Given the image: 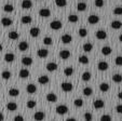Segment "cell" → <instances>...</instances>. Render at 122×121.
<instances>
[{"mask_svg": "<svg viewBox=\"0 0 122 121\" xmlns=\"http://www.w3.org/2000/svg\"><path fill=\"white\" fill-rule=\"evenodd\" d=\"M9 95L10 96H13V97L19 96L20 95V90H17V89H10L9 90Z\"/></svg>", "mask_w": 122, "mask_h": 121, "instance_id": "39", "label": "cell"}, {"mask_svg": "<svg viewBox=\"0 0 122 121\" xmlns=\"http://www.w3.org/2000/svg\"><path fill=\"white\" fill-rule=\"evenodd\" d=\"M57 64H56V63H53V62H51V63H48V64H46V70L48 71H51V73H52V71H55L56 69H57Z\"/></svg>", "mask_w": 122, "mask_h": 121, "instance_id": "14", "label": "cell"}, {"mask_svg": "<svg viewBox=\"0 0 122 121\" xmlns=\"http://www.w3.org/2000/svg\"><path fill=\"white\" fill-rule=\"evenodd\" d=\"M60 57L62 59H67L70 57V51L69 50H62L60 52Z\"/></svg>", "mask_w": 122, "mask_h": 121, "instance_id": "17", "label": "cell"}, {"mask_svg": "<svg viewBox=\"0 0 122 121\" xmlns=\"http://www.w3.org/2000/svg\"><path fill=\"white\" fill-rule=\"evenodd\" d=\"M79 20V17L76 15V14H71V15L68 16V21L70 22V23H77Z\"/></svg>", "mask_w": 122, "mask_h": 121, "instance_id": "42", "label": "cell"}, {"mask_svg": "<svg viewBox=\"0 0 122 121\" xmlns=\"http://www.w3.org/2000/svg\"><path fill=\"white\" fill-rule=\"evenodd\" d=\"M61 89L64 92H70L74 89V85H72L71 82H63L62 84H61Z\"/></svg>", "mask_w": 122, "mask_h": 121, "instance_id": "2", "label": "cell"}, {"mask_svg": "<svg viewBox=\"0 0 122 121\" xmlns=\"http://www.w3.org/2000/svg\"><path fill=\"white\" fill-rule=\"evenodd\" d=\"M50 27H51V29H53V30H58V29H61V28L63 27V23L61 21H52L50 23Z\"/></svg>", "mask_w": 122, "mask_h": 121, "instance_id": "1", "label": "cell"}, {"mask_svg": "<svg viewBox=\"0 0 122 121\" xmlns=\"http://www.w3.org/2000/svg\"><path fill=\"white\" fill-rule=\"evenodd\" d=\"M14 120H16V121H21V120H24V117L23 116H21V115H17V116H15L14 117Z\"/></svg>", "mask_w": 122, "mask_h": 121, "instance_id": "52", "label": "cell"}, {"mask_svg": "<svg viewBox=\"0 0 122 121\" xmlns=\"http://www.w3.org/2000/svg\"><path fill=\"white\" fill-rule=\"evenodd\" d=\"M8 36H9V39H11V40H16L20 37V34L15 30H13V32H10Z\"/></svg>", "mask_w": 122, "mask_h": 121, "instance_id": "30", "label": "cell"}, {"mask_svg": "<svg viewBox=\"0 0 122 121\" xmlns=\"http://www.w3.org/2000/svg\"><path fill=\"white\" fill-rule=\"evenodd\" d=\"M72 74H74V68L71 66H68L64 69V75L67 76V77H70Z\"/></svg>", "mask_w": 122, "mask_h": 121, "instance_id": "31", "label": "cell"}, {"mask_svg": "<svg viewBox=\"0 0 122 121\" xmlns=\"http://www.w3.org/2000/svg\"><path fill=\"white\" fill-rule=\"evenodd\" d=\"M38 82H39L40 84L44 85V84H46V83L50 82V78L46 75H42V76H40V77H38Z\"/></svg>", "mask_w": 122, "mask_h": 121, "instance_id": "10", "label": "cell"}, {"mask_svg": "<svg viewBox=\"0 0 122 121\" xmlns=\"http://www.w3.org/2000/svg\"><path fill=\"white\" fill-rule=\"evenodd\" d=\"M74 105L76 106V107H82L83 106V100L82 98H76V100H74Z\"/></svg>", "mask_w": 122, "mask_h": 121, "instance_id": "41", "label": "cell"}, {"mask_svg": "<svg viewBox=\"0 0 122 121\" xmlns=\"http://www.w3.org/2000/svg\"><path fill=\"white\" fill-rule=\"evenodd\" d=\"M113 14L115 15H122V7H117L113 10Z\"/></svg>", "mask_w": 122, "mask_h": 121, "instance_id": "47", "label": "cell"}, {"mask_svg": "<svg viewBox=\"0 0 122 121\" xmlns=\"http://www.w3.org/2000/svg\"><path fill=\"white\" fill-rule=\"evenodd\" d=\"M94 5H96V8H102L104 5H105V2H104V0H95Z\"/></svg>", "mask_w": 122, "mask_h": 121, "instance_id": "46", "label": "cell"}, {"mask_svg": "<svg viewBox=\"0 0 122 121\" xmlns=\"http://www.w3.org/2000/svg\"><path fill=\"white\" fill-rule=\"evenodd\" d=\"M93 106H94V108H96V109H102V108H104V106H105V102H104L103 100H95L94 102H93Z\"/></svg>", "mask_w": 122, "mask_h": 121, "instance_id": "9", "label": "cell"}, {"mask_svg": "<svg viewBox=\"0 0 122 121\" xmlns=\"http://www.w3.org/2000/svg\"><path fill=\"white\" fill-rule=\"evenodd\" d=\"M111 27L113 29H120L122 27V22L121 21H112L111 22Z\"/></svg>", "mask_w": 122, "mask_h": 121, "instance_id": "28", "label": "cell"}, {"mask_svg": "<svg viewBox=\"0 0 122 121\" xmlns=\"http://www.w3.org/2000/svg\"><path fill=\"white\" fill-rule=\"evenodd\" d=\"M82 49L84 52H91L93 50V44L91 42H86V43H84L82 46Z\"/></svg>", "mask_w": 122, "mask_h": 121, "instance_id": "26", "label": "cell"}, {"mask_svg": "<svg viewBox=\"0 0 122 121\" xmlns=\"http://www.w3.org/2000/svg\"><path fill=\"white\" fill-rule=\"evenodd\" d=\"M101 120H111V116H109V115H103V116L101 117Z\"/></svg>", "mask_w": 122, "mask_h": 121, "instance_id": "50", "label": "cell"}, {"mask_svg": "<svg viewBox=\"0 0 122 121\" xmlns=\"http://www.w3.org/2000/svg\"><path fill=\"white\" fill-rule=\"evenodd\" d=\"M55 5L58 8H64L67 5V0H55Z\"/></svg>", "mask_w": 122, "mask_h": 121, "instance_id": "37", "label": "cell"}, {"mask_svg": "<svg viewBox=\"0 0 122 121\" xmlns=\"http://www.w3.org/2000/svg\"><path fill=\"white\" fill-rule=\"evenodd\" d=\"M32 63H34V61H32V58L29 56H24L23 58H22V64H23L24 66H30V65H32Z\"/></svg>", "mask_w": 122, "mask_h": 121, "instance_id": "12", "label": "cell"}, {"mask_svg": "<svg viewBox=\"0 0 122 121\" xmlns=\"http://www.w3.org/2000/svg\"><path fill=\"white\" fill-rule=\"evenodd\" d=\"M116 111H117L118 114H122V104L121 105H118L117 107H116Z\"/></svg>", "mask_w": 122, "mask_h": 121, "instance_id": "51", "label": "cell"}, {"mask_svg": "<svg viewBox=\"0 0 122 121\" xmlns=\"http://www.w3.org/2000/svg\"><path fill=\"white\" fill-rule=\"evenodd\" d=\"M15 59V55L13 54V53H7V54L5 55V61L7 63H12Z\"/></svg>", "mask_w": 122, "mask_h": 121, "instance_id": "22", "label": "cell"}, {"mask_svg": "<svg viewBox=\"0 0 122 121\" xmlns=\"http://www.w3.org/2000/svg\"><path fill=\"white\" fill-rule=\"evenodd\" d=\"M21 22L24 25H27V24H30L32 22V18H31V16H29V15H24V16H22Z\"/></svg>", "mask_w": 122, "mask_h": 121, "instance_id": "19", "label": "cell"}, {"mask_svg": "<svg viewBox=\"0 0 122 121\" xmlns=\"http://www.w3.org/2000/svg\"><path fill=\"white\" fill-rule=\"evenodd\" d=\"M112 81L116 83L122 82V75H120V74H115V75L112 76Z\"/></svg>", "mask_w": 122, "mask_h": 121, "instance_id": "34", "label": "cell"}, {"mask_svg": "<svg viewBox=\"0 0 122 121\" xmlns=\"http://www.w3.org/2000/svg\"><path fill=\"white\" fill-rule=\"evenodd\" d=\"M86 3L85 2H79L78 5H77V9H78V11H80V12H83V11H85L86 10Z\"/></svg>", "mask_w": 122, "mask_h": 121, "instance_id": "35", "label": "cell"}, {"mask_svg": "<svg viewBox=\"0 0 122 121\" xmlns=\"http://www.w3.org/2000/svg\"><path fill=\"white\" fill-rule=\"evenodd\" d=\"M3 119H5V117H3V115L0 112V120H3Z\"/></svg>", "mask_w": 122, "mask_h": 121, "instance_id": "54", "label": "cell"}, {"mask_svg": "<svg viewBox=\"0 0 122 121\" xmlns=\"http://www.w3.org/2000/svg\"><path fill=\"white\" fill-rule=\"evenodd\" d=\"M26 91L30 94L36 93V91H37V87H36V84H34V83H29V84L27 85V88H26Z\"/></svg>", "mask_w": 122, "mask_h": 121, "instance_id": "20", "label": "cell"}, {"mask_svg": "<svg viewBox=\"0 0 122 121\" xmlns=\"http://www.w3.org/2000/svg\"><path fill=\"white\" fill-rule=\"evenodd\" d=\"M98 22H99V16L98 15H95V14L90 15V16H89V18H88V23L89 24H92V25L97 24Z\"/></svg>", "mask_w": 122, "mask_h": 121, "instance_id": "7", "label": "cell"}, {"mask_svg": "<svg viewBox=\"0 0 122 121\" xmlns=\"http://www.w3.org/2000/svg\"><path fill=\"white\" fill-rule=\"evenodd\" d=\"M11 76H12V74L10 73L9 70H5V71H2V74H1V77H2V79H5V80H9L10 78H11Z\"/></svg>", "mask_w": 122, "mask_h": 121, "instance_id": "40", "label": "cell"}, {"mask_svg": "<svg viewBox=\"0 0 122 121\" xmlns=\"http://www.w3.org/2000/svg\"><path fill=\"white\" fill-rule=\"evenodd\" d=\"M78 34H79V36H80V37L84 38V37L88 36V30L85 29V28H80V29H79V32H78Z\"/></svg>", "mask_w": 122, "mask_h": 121, "instance_id": "43", "label": "cell"}, {"mask_svg": "<svg viewBox=\"0 0 122 121\" xmlns=\"http://www.w3.org/2000/svg\"><path fill=\"white\" fill-rule=\"evenodd\" d=\"M111 52H112V49L110 47L106 46V47H103L102 48V54L103 55H110Z\"/></svg>", "mask_w": 122, "mask_h": 121, "instance_id": "24", "label": "cell"}, {"mask_svg": "<svg viewBox=\"0 0 122 121\" xmlns=\"http://www.w3.org/2000/svg\"><path fill=\"white\" fill-rule=\"evenodd\" d=\"M44 118H46V114H44L43 111H37L36 114L34 115V119H35V120L40 121V120H43Z\"/></svg>", "mask_w": 122, "mask_h": 121, "instance_id": "18", "label": "cell"}, {"mask_svg": "<svg viewBox=\"0 0 122 121\" xmlns=\"http://www.w3.org/2000/svg\"><path fill=\"white\" fill-rule=\"evenodd\" d=\"M20 77H21L22 79H26V78L29 77V71H28V69H21V71H20Z\"/></svg>", "mask_w": 122, "mask_h": 121, "instance_id": "32", "label": "cell"}, {"mask_svg": "<svg viewBox=\"0 0 122 121\" xmlns=\"http://www.w3.org/2000/svg\"><path fill=\"white\" fill-rule=\"evenodd\" d=\"M115 62L117 66H122V56H117L115 59Z\"/></svg>", "mask_w": 122, "mask_h": 121, "instance_id": "48", "label": "cell"}, {"mask_svg": "<svg viewBox=\"0 0 122 121\" xmlns=\"http://www.w3.org/2000/svg\"><path fill=\"white\" fill-rule=\"evenodd\" d=\"M29 34H30V36H31L32 38H36V37H38L40 35V28L39 27H32V28H30Z\"/></svg>", "mask_w": 122, "mask_h": 121, "instance_id": "15", "label": "cell"}, {"mask_svg": "<svg viewBox=\"0 0 122 121\" xmlns=\"http://www.w3.org/2000/svg\"><path fill=\"white\" fill-rule=\"evenodd\" d=\"M29 48V46H28V43L26 41H22V42H20V44H19V50L20 51H26L27 49Z\"/></svg>", "mask_w": 122, "mask_h": 121, "instance_id": "29", "label": "cell"}, {"mask_svg": "<svg viewBox=\"0 0 122 121\" xmlns=\"http://www.w3.org/2000/svg\"><path fill=\"white\" fill-rule=\"evenodd\" d=\"M31 7H32V2L30 0H23V1H22V8H23V9L28 10Z\"/></svg>", "mask_w": 122, "mask_h": 121, "instance_id": "21", "label": "cell"}, {"mask_svg": "<svg viewBox=\"0 0 122 121\" xmlns=\"http://www.w3.org/2000/svg\"><path fill=\"white\" fill-rule=\"evenodd\" d=\"M56 114L57 115H65L68 112V107L66 105H58L55 109Z\"/></svg>", "mask_w": 122, "mask_h": 121, "instance_id": "3", "label": "cell"}, {"mask_svg": "<svg viewBox=\"0 0 122 121\" xmlns=\"http://www.w3.org/2000/svg\"><path fill=\"white\" fill-rule=\"evenodd\" d=\"M119 40H120V42H122V34L119 36Z\"/></svg>", "mask_w": 122, "mask_h": 121, "instance_id": "56", "label": "cell"}, {"mask_svg": "<svg viewBox=\"0 0 122 121\" xmlns=\"http://www.w3.org/2000/svg\"><path fill=\"white\" fill-rule=\"evenodd\" d=\"M37 55L40 57V58H46L49 55V51L46 49H39L37 51Z\"/></svg>", "mask_w": 122, "mask_h": 121, "instance_id": "13", "label": "cell"}, {"mask_svg": "<svg viewBox=\"0 0 122 121\" xmlns=\"http://www.w3.org/2000/svg\"><path fill=\"white\" fill-rule=\"evenodd\" d=\"M109 89H110V87H109V84L106 82H102L101 84H99V90H101L102 92H104V93H105V92H108Z\"/></svg>", "mask_w": 122, "mask_h": 121, "instance_id": "25", "label": "cell"}, {"mask_svg": "<svg viewBox=\"0 0 122 121\" xmlns=\"http://www.w3.org/2000/svg\"><path fill=\"white\" fill-rule=\"evenodd\" d=\"M82 93H83V95H85V96H91L93 94V89L90 87H85L84 89L82 90Z\"/></svg>", "mask_w": 122, "mask_h": 121, "instance_id": "27", "label": "cell"}, {"mask_svg": "<svg viewBox=\"0 0 122 121\" xmlns=\"http://www.w3.org/2000/svg\"><path fill=\"white\" fill-rule=\"evenodd\" d=\"M43 43L46 46H51V44L53 43V39L51 38V37H46V38H43Z\"/></svg>", "mask_w": 122, "mask_h": 121, "instance_id": "44", "label": "cell"}, {"mask_svg": "<svg viewBox=\"0 0 122 121\" xmlns=\"http://www.w3.org/2000/svg\"><path fill=\"white\" fill-rule=\"evenodd\" d=\"M61 40H62V42L64 44H68V43H70V42L72 41V37H71V35L65 34V35H63V36H62Z\"/></svg>", "mask_w": 122, "mask_h": 121, "instance_id": "6", "label": "cell"}, {"mask_svg": "<svg viewBox=\"0 0 122 121\" xmlns=\"http://www.w3.org/2000/svg\"><path fill=\"white\" fill-rule=\"evenodd\" d=\"M46 100H48V102H50V103H55L56 100H57V96H56L55 93L51 92V93L46 94Z\"/></svg>", "mask_w": 122, "mask_h": 121, "instance_id": "11", "label": "cell"}, {"mask_svg": "<svg viewBox=\"0 0 122 121\" xmlns=\"http://www.w3.org/2000/svg\"><path fill=\"white\" fill-rule=\"evenodd\" d=\"M118 97H119L120 100H122V92H119V94H118Z\"/></svg>", "mask_w": 122, "mask_h": 121, "instance_id": "53", "label": "cell"}, {"mask_svg": "<svg viewBox=\"0 0 122 121\" xmlns=\"http://www.w3.org/2000/svg\"><path fill=\"white\" fill-rule=\"evenodd\" d=\"M97 68H98L99 71H105L107 70V69L109 68V65L107 62H105V61H102V62L98 63V65H97Z\"/></svg>", "mask_w": 122, "mask_h": 121, "instance_id": "8", "label": "cell"}, {"mask_svg": "<svg viewBox=\"0 0 122 121\" xmlns=\"http://www.w3.org/2000/svg\"><path fill=\"white\" fill-rule=\"evenodd\" d=\"M39 15L41 16V17H49V16H51L50 9H48V8H42V9H40Z\"/></svg>", "mask_w": 122, "mask_h": 121, "instance_id": "5", "label": "cell"}, {"mask_svg": "<svg viewBox=\"0 0 122 121\" xmlns=\"http://www.w3.org/2000/svg\"><path fill=\"white\" fill-rule=\"evenodd\" d=\"M36 105H37V103H36V100H28L27 102V108H29V109H32V108L36 107Z\"/></svg>", "mask_w": 122, "mask_h": 121, "instance_id": "45", "label": "cell"}, {"mask_svg": "<svg viewBox=\"0 0 122 121\" xmlns=\"http://www.w3.org/2000/svg\"><path fill=\"white\" fill-rule=\"evenodd\" d=\"M91 77H92V75H91L90 71H84V73L82 74V76H81V79H82L83 81H89V80L91 79Z\"/></svg>", "mask_w": 122, "mask_h": 121, "instance_id": "33", "label": "cell"}, {"mask_svg": "<svg viewBox=\"0 0 122 121\" xmlns=\"http://www.w3.org/2000/svg\"><path fill=\"white\" fill-rule=\"evenodd\" d=\"M1 24H2V26H5V27H8V26H11L12 24H13V21L9 17H2L1 18Z\"/></svg>", "mask_w": 122, "mask_h": 121, "instance_id": "16", "label": "cell"}, {"mask_svg": "<svg viewBox=\"0 0 122 121\" xmlns=\"http://www.w3.org/2000/svg\"><path fill=\"white\" fill-rule=\"evenodd\" d=\"M83 117H84L85 120H93V116H92V114H90V112H85Z\"/></svg>", "mask_w": 122, "mask_h": 121, "instance_id": "49", "label": "cell"}, {"mask_svg": "<svg viewBox=\"0 0 122 121\" xmlns=\"http://www.w3.org/2000/svg\"><path fill=\"white\" fill-rule=\"evenodd\" d=\"M2 49H3V48H2V46H1V43H0V52L2 51Z\"/></svg>", "mask_w": 122, "mask_h": 121, "instance_id": "57", "label": "cell"}, {"mask_svg": "<svg viewBox=\"0 0 122 121\" xmlns=\"http://www.w3.org/2000/svg\"><path fill=\"white\" fill-rule=\"evenodd\" d=\"M67 120H68V121H75V120H76V119H75V118H68V119H67Z\"/></svg>", "mask_w": 122, "mask_h": 121, "instance_id": "55", "label": "cell"}, {"mask_svg": "<svg viewBox=\"0 0 122 121\" xmlns=\"http://www.w3.org/2000/svg\"><path fill=\"white\" fill-rule=\"evenodd\" d=\"M95 36H96V38L98 39V40H105V39L107 38V34L105 30H97L96 32H95Z\"/></svg>", "mask_w": 122, "mask_h": 121, "instance_id": "4", "label": "cell"}, {"mask_svg": "<svg viewBox=\"0 0 122 121\" xmlns=\"http://www.w3.org/2000/svg\"><path fill=\"white\" fill-rule=\"evenodd\" d=\"M14 10V7L12 5H10V3H7V5H3V11L7 12V13H10V12H13Z\"/></svg>", "mask_w": 122, "mask_h": 121, "instance_id": "36", "label": "cell"}, {"mask_svg": "<svg viewBox=\"0 0 122 121\" xmlns=\"http://www.w3.org/2000/svg\"><path fill=\"white\" fill-rule=\"evenodd\" d=\"M79 63H81V64H83V65L89 64V57L85 56V55H81V56H79Z\"/></svg>", "mask_w": 122, "mask_h": 121, "instance_id": "38", "label": "cell"}, {"mask_svg": "<svg viewBox=\"0 0 122 121\" xmlns=\"http://www.w3.org/2000/svg\"><path fill=\"white\" fill-rule=\"evenodd\" d=\"M7 109L10 110V111H15V110L17 109V105H16V103H14V102H10V103L7 104Z\"/></svg>", "mask_w": 122, "mask_h": 121, "instance_id": "23", "label": "cell"}]
</instances>
